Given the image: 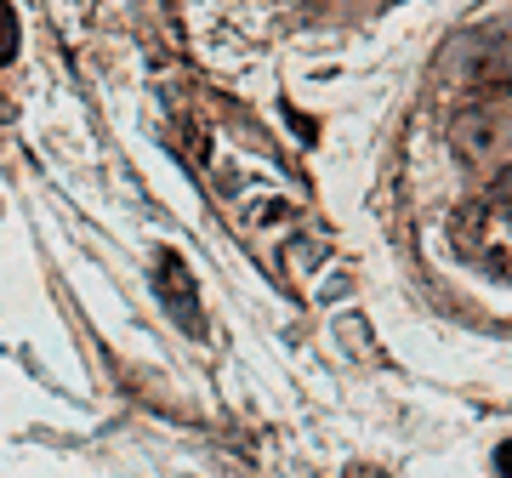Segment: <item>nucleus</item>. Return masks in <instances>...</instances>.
<instances>
[{
    "label": "nucleus",
    "instance_id": "nucleus-1",
    "mask_svg": "<svg viewBox=\"0 0 512 478\" xmlns=\"http://www.w3.org/2000/svg\"><path fill=\"white\" fill-rule=\"evenodd\" d=\"M12 52H18V23H12V12H6V6H0V63H6Z\"/></svg>",
    "mask_w": 512,
    "mask_h": 478
},
{
    "label": "nucleus",
    "instance_id": "nucleus-2",
    "mask_svg": "<svg viewBox=\"0 0 512 478\" xmlns=\"http://www.w3.org/2000/svg\"><path fill=\"white\" fill-rule=\"evenodd\" d=\"M495 467H501V473H507V478H512V439H507V444H501V450H495Z\"/></svg>",
    "mask_w": 512,
    "mask_h": 478
}]
</instances>
